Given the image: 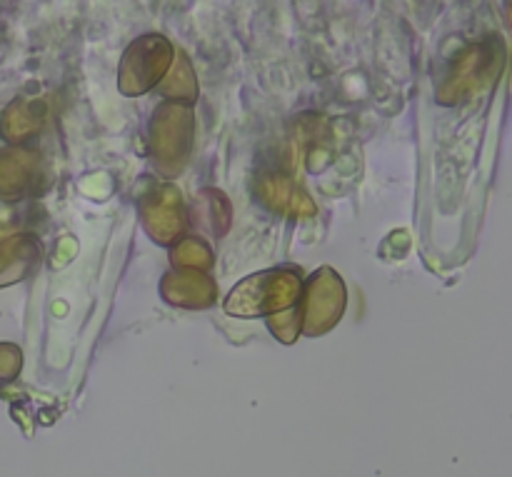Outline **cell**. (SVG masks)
I'll return each instance as SVG.
<instances>
[{
	"label": "cell",
	"mask_w": 512,
	"mask_h": 477,
	"mask_svg": "<svg viewBox=\"0 0 512 477\" xmlns=\"http://www.w3.org/2000/svg\"><path fill=\"white\" fill-rule=\"evenodd\" d=\"M18 358L20 355L13 345H0V385L18 373Z\"/></svg>",
	"instance_id": "6da1fadb"
}]
</instances>
